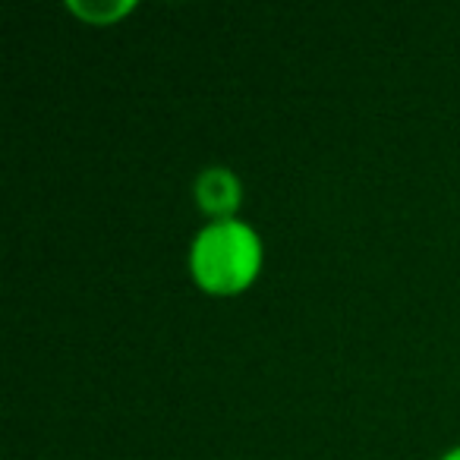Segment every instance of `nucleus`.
Masks as SVG:
<instances>
[{
  "label": "nucleus",
  "mask_w": 460,
  "mask_h": 460,
  "mask_svg": "<svg viewBox=\"0 0 460 460\" xmlns=\"http://www.w3.org/2000/svg\"><path fill=\"white\" fill-rule=\"evenodd\" d=\"M136 7H139L136 0H66V10L85 26H114L127 20Z\"/></svg>",
  "instance_id": "3"
},
{
  "label": "nucleus",
  "mask_w": 460,
  "mask_h": 460,
  "mask_svg": "<svg viewBox=\"0 0 460 460\" xmlns=\"http://www.w3.org/2000/svg\"><path fill=\"white\" fill-rule=\"evenodd\" d=\"M438 460H460V445H454V447H447V451H441Z\"/></svg>",
  "instance_id": "4"
},
{
  "label": "nucleus",
  "mask_w": 460,
  "mask_h": 460,
  "mask_svg": "<svg viewBox=\"0 0 460 460\" xmlns=\"http://www.w3.org/2000/svg\"><path fill=\"white\" fill-rule=\"evenodd\" d=\"M186 269L192 284L208 296L246 294L265 269L262 234L243 217L205 221L190 240Z\"/></svg>",
  "instance_id": "1"
},
{
  "label": "nucleus",
  "mask_w": 460,
  "mask_h": 460,
  "mask_svg": "<svg viewBox=\"0 0 460 460\" xmlns=\"http://www.w3.org/2000/svg\"><path fill=\"white\" fill-rule=\"evenodd\" d=\"M192 202L205 215V221H224V217H240L243 205V183L237 171L227 164L202 167L192 180Z\"/></svg>",
  "instance_id": "2"
}]
</instances>
